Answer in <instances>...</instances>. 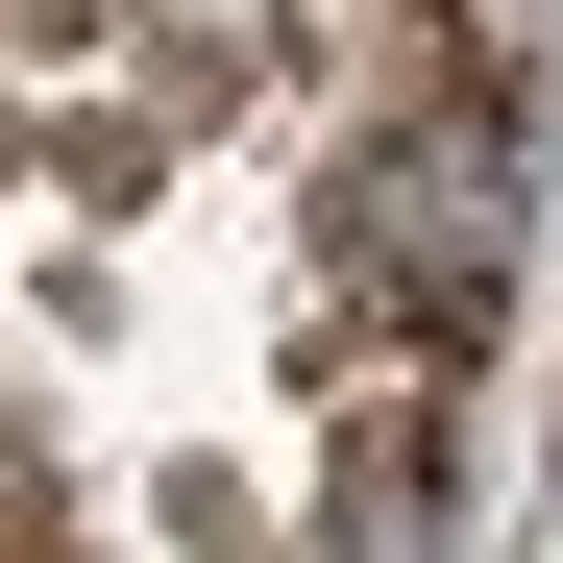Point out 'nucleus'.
<instances>
[{
    "mask_svg": "<svg viewBox=\"0 0 563 563\" xmlns=\"http://www.w3.org/2000/svg\"><path fill=\"white\" fill-rule=\"evenodd\" d=\"M367 245H417V343H490V269H515V99H441L417 147H367Z\"/></svg>",
    "mask_w": 563,
    "mask_h": 563,
    "instance_id": "f257e3e1",
    "label": "nucleus"
}]
</instances>
